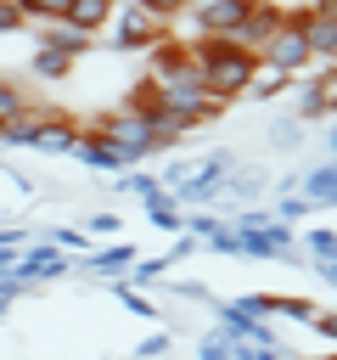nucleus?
<instances>
[{
    "label": "nucleus",
    "instance_id": "obj_25",
    "mask_svg": "<svg viewBox=\"0 0 337 360\" xmlns=\"http://www.w3.org/2000/svg\"><path fill=\"white\" fill-rule=\"evenodd\" d=\"M163 349H168V332H152V338L135 349V360H146V354H163Z\"/></svg>",
    "mask_w": 337,
    "mask_h": 360
},
{
    "label": "nucleus",
    "instance_id": "obj_8",
    "mask_svg": "<svg viewBox=\"0 0 337 360\" xmlns=\"http://www.w3.org/2000/svg\"><path fill=\"white\" fill-rule=\"evenodd\" d=\"M146 79H168V73H180V68H191V45L185 39H174V34H163L152 51H146Z\"/></svg>",
    "mask_w": 337,
    "mask_h": 360
},
{
    "label": "nucleus",
    "instance_id": "obj_1",
    "mask_svg": "<svg viewBox=\"0 0 337 360\" xmlns=\"http://www.w3.org/2000/svg\"><path fill=\"white\" fill-rule=\"evenodd\" d=\"M191 62H197L208 96H219V101L247 96L253 79H258V56L247 45H236V39H191Z\"/></svg>",
    "mask_w": 337,
    "mask_h": 360
},
{
    "label": "nucleus",
    "instance_id": "obj_21",
    "mask_svg": "<svg viewBox=\"0 0 337 360\" xmlns=\"http://www.w3.org/2000/svg\"><path fill=\"white\" fill-rule=\"evenodd\" d=\"M281 84H286L281 73H264V68H258V79H253V90H247V96H253V101H270V96L281 90Z\"/></svg>",
    "mask_w": 337,
    "mask_h": 360
},
{
    "label": "nucleus",
    "instance_id": "obj_16",
    "mask_svg": "<svg viewBox=\"0 0 337 360\" xmlns=\"http://www.w3.org/2000/svg\"><path fill=\"white\" fill-rule=\"evenodd\" d=\"M124 264H135V248H107V253H90V264L84 270H101V276H112V270H124Z\"/></svg>",
    "mask_w": 337,
    "mask_h": 360
},
{
    "label": "nucleus",
    "instance_id": "obj_18",
    "mask_svg": "<svg viewBox=\"0 0 337 360\" xmlns=\"http://www.w3.org/2000/svg\"><path fill=\"white\" fill-rule=\"evenodd\" d=\"M303 248H309L320 264H331V259H337V231H320V225H315V231L303 236Z\"/></svg>",
    "mask_w": 337,
    "mask_h": 360
},
{
    "label": "nucleus",
    "instance_id": "obj_3",
    "mask_svg": "<svg viewBox=\"0 0 337 360\" xmlns=\"http://www.w3.org/2000/svg\"><path fill=\"white\" fill-rule=\"evenodd\" d=\"M247 11H253V0H191L185 28H191V39H236Z\"/></svg>",
    "mask_w": 337,
    "mask_h": 360
},
{
    "label": "nucleus",
    "instance_id": "obj_31",
    "mask_svg": "<svg viewBox=\"0 0 337 360\" xmlns=\"http://www.w3.org/2000/svg\"><path fill=\"white\" fill-rule=\"evenodd\" d=\"M0 135H6V124H0Z\"/></svg>",
    "mask_w": 337,
    "mask_h": 360
},
{
    "label": "nucleus",
    "instance_id": "obj_23",
    "mask_svg": "<svg viewBox=\"0 0 337 360\" xmlns=\"http://www.w3.org/2000/svg\"><path fill=\"white\" fill-rule=\"evenodd\" d=\"M163 264H168V259H140V264H135V281H157Z\"/></svg>",
    "mask_w": 337,
    "mask_h": 360
},
{
    "label": "nucleus",
    "instance_id": "obj_26",
    "mask_svg": "<svg viewBox=\"0 0 337 360\" xmlns=\"http://www.w3.org/2000/svg\"><path fill=\"white\" fill-rule=\"evenodd\" d=\"M11 28H22V17H17L11 0H0V34H11Z\"/></svg>",
    "mask_w": 337,
    "mask_h": 360
},
{
    "label": "nucleus",
    "instance_id": "obj_4",
    "mask_svg": "<svg viewBox=\"0 0 337 360\" xmlns=\"http://www.w3.org/2000/svg\"><path fill=\"white\" fill-rule=\"evenodd\" d=\"M90 135H101V141H112V152L124 158V163H135V158H146L157 141H152V124H146V112H107V118H95V129Z\"/></svg>",
    "mask_w": 337,
    "mask_h": 360
},
{
    "label": "nucleus",
    "instance_id": "obj_22",
    "mask_svg": "<svg viewBox=\"0 0 337 360\" xmlns=\"http://www.w3.org/2000/svg\"><path fill=\"white\" fill-rule=\"evenodd\" d=\"M197 354H202V360H230V338H225V332H208Z\"/></svg>",
    "mask_w": 337,
    "mask_h": 360
},
{
    "label": "nucleus",
    "instance_id": "obj_29",
    "mask_svg": "<svg viewBox=\"0 0 337 360\" xmlns=\"http://www.w3.org/2000/svg\"><path fill=\"white\" fill-rule=\"evenodd\" d=\"M90 231H95V236H112V231H118V219H112V214H95V219H90Z\"/></svg>",
    "mask_w": 337,
    "mask_h": 360
},
{
    "label": "nucleus",
    "instance_id": "obj_9",
    "mask_svg": "<svg viewBox=\"0 0 337 360\" xmlns=\"http://www.w3.org/2000/svg\"><path fill=\"white\" fill-rule=\"evenodd\" d=\"M146 124H152V141L157 146H174V141H185L202 118H191V112H174V107H152L146 112Z\"/></svg>",
    "mask_w": 337,
    "mask_h": 360
},
{
    "label": "nucleus",
    "instance_id": "obj_7",
    "mask_svg": "<svg viewBox=\"0 0 337 360\" xmlns=\"http://www.w3.org/2000/svg\"><path fill=\"white\" fill-rule=\"evenodd\" d=\"M303 34H309V56H315V62H326V68H337V17H331L326 6H315V11H309Z\"/></svg>",
    "mask_w": 337,
    "mask_h": 360
},
{
    "label": "nucleus",
    "instance_id": "obj_5",
    "mask_svg": "<svg viewBox=\"0 0 337 360\" xmlns=\"http://www.w3.org/2000/svg\"><path fill=\"white\" fill-rule=\"evenodd\" d=\"M163 34H168V28H163L157 17H146L135 0H124V6L112 11V45H118V51H152Z\"/></svg>",
    "mask_w": 337,
    "mask_h": 360
},
{
    "label": "nucleus",
    "instance_id": "obj_14",
    "mask_svg": "<svg viewBox=\"0 0 337 360\" xmlns=\"http://www.w3.org/2000/svg\"><path fill=\"white\" fill-rule=\"evenodd\" d=\"M34 73H39V79H67V73H73V56L56 51V45H45V51H34Z\"/></svg>",
    "mask_w": 337,
    "mask_h": 360
},
{
    "label": "nucleus",
    "instance_id": "obj_12",
    "mask_svg": "<svg viewBox=\"0 0 337 360\" xmlns=\"http://www.w3.org/2000/svg\"><path fill=\"white\" fill-rule=\"evenodd\" d=\"M303 202H309V208H315V202H337V158L303 174Z\"/></svg>",
    "mask_w": 337,
    "mask_h": 360
},
{
    "label": "nucleus",
    "instance_id": "obj_11",
    "mask_svg": "<svg viewBox=\"0 0 337 360\" xmlns=\"http://www.w3.org/2000/svg\"><path fill=\"white\" fill-rule=\"evenodd\" d=\"M22 22H39V28H62L67 22V6L73 0H11Z\"/></svg>",
    "mask_w": 337,
    "mask_h": 360
},
{
    "label": "nucleus",
    "instance_id": "obj_2",
    "mask_svg": "<svg viewBox=\"0 0 337 360\" xmlns=\"http://www.w3.org/2000/svg\"><path fill=\"white\" fill-rule=\"evenodd\" d=\"M309 11L315 6H298V11H286V22L264 39V51H258V68L264 73H281V79H292V73H303L315 56H309V34H303V22H309Z\"/></svg>",
    "mask_w": 337,
    "mask_h": 360
},
{
    "label": "nucleus",
    "instance_id": "obj_13",
    "mask_svg": "<svg viewBox=\"0 0 337 360\" xmlns=\"http://www.w3.org/2000/svg\"><path fill=\"white\" fill-rule=\"evenodd\" d=\"M73 152H79L90 169H124V158L112 152V141H101V135H90V129L79 135V146H73Z\"/></svg>",
    "mask_w": 337,
    "mask_h": 360
},
{
    "label": "nucleus",
    "instance_id": "obj_19",
    "mask_svg": "<svg viewBox=\"0 0 337 360\" xmlns=\"http://www.w3.org/2000/svg\"><path fill=\"white\" fill-rule=\"evenodd\" d=\"M135 6H140V11H146V17H157V22H163V28H168V22H174V17H185V6H191V0H135Z\"/></svg>",
    "mask_w": 337,
    "mask_h": 360
},
{
    "label": "nucleus",
    "instance_id": "obj_27",
    "mask_svg": "<svg viewBox=\"0 0 337 360\" xmlns=\"http://www.w3.org/2000/svg\"><path fill=\"white\" fill-rule=\"evenodd\" d=\"M309 326H315V332H326V338H331V343H337V309H331V315H315V321H309Z\"/></svg>",
    "mask_w": 337,
    "mask_h": 360
},
{
    "label": "nucleus",
    "instance_id": "obj_10",
    "mask_svg": "<svg viewBox=\"0 0 337 360\" xmlns=\"http://www.w3.org/2000/svg\"><path fill=\"white\" fill-rule=\"evenodd\" d=\"M62 270H67V259H62L56 248H34V253H22V259H17L11 281H56Z\"/></svg>",
    "mask_w": 337,
    "mask_h": 360
},
{
    "label": "nucleus",
    "instance_id": "obj_20",
    "mask_svg": "<svg viewBox=\"0 0 337 360\" xmlns=\"http://www.w3.org/2000/svg\"><path fill=\"white\" fill-rule=\"evenodd\" d=\"M146 214H152L157 225H174V197H168V191H152V197H146Z\"/></svg>",
    "mask_w": 337,
    "mask_h": 360
},
{
    "label": "nucleus",
    "instance_id": "obj_17",
    "mask_svg": "<svg viewBox=\"0 0 337 360\" xmlns=\"http://www.w3.org/2000/svg\"><path fill=\"white\" fill-rule=\"evenodd\" d=\"M28 112V96L11 84V79H0V124H11V118H22Z\"/></svg>",
    "mask_w": 337,
    "mask_h": 360
},
{
    "label": "nucleus",
    "instance_id": "obj_28",
    "mask_svg": "<svg viewBox=\"0 0 337 360\" xmlns=\"http://www.w3.org/2000/svg\"><path fill=\"white\" fill-rule=\"evenodd\" d=\"M298 214H309V202H303V197H286V202H281V219H298Z\"/></svg>",
    "mask_w": 337,
    "mask_h": 360
},
{
    "label": "nucleus",
    "instance_id": "obj_24",
    "mask_svg": "<svg viewBox=\"0 0 337 360\" xmlns=\"http://www.w3.org/2000/svg\"><path fill=\"white\" fill-rule=\"evenodd\" d=\"M118 298H124V304H129V309H135V315H157V309H152V304H146V298H140V292H135V287H118Z\"/></svg>",
    "mask_w": 337,
    "mask_h": 360
},
{
    "label": "nucleus",
    "instance_id": "obj_6",
    "mask_svg": "<svg viewBox=\"0 0 337 360\" xmlns=\"http://www.w3.org/2000/svg\"><path fill=\"white\" fill-rule=\"evenodd\" d=\"M281 22H286V11H281L275 0H253V11H247V22H242L236 45H247V51L258 56V51H264V39H270V34L281 28Z\"/></svg>",
    "mask_w": 337,
    "mask_h": 360
},
{
    "label": "nucleus",
    "instance_id": "obj_32",
    "mask_svg": "<svg viewBox=\"0 0 337 360\" xmlns=\"http://www.w3.org/2000/svg\"><path fill=\"white\" fill-rule=\"evenodd\" d=\"M326 360H337V354H326Z\"/></svg>",
    "mask_w": 337,
    "mask_h": 360
},
{
    "label": "nucleus",
    "instance_id": "obj_30",
    "mask_svg": "<svg viewBox=\"0 0 337 360\" xmlns=\"http://www.w3.org/2000/svg\"><path fill=\"white\" fill-rule=\"evenodd\" d=\"M320 84H326V96L337 101V68H326V79H320Z\"/></svg>",
    "mask_w": 337,
    "mask_h": 360
},
{
    "label": "nucleus",
    "instance_id": "obj_15",
    "mask_svg": "<svg viewBox=\"0 0 337 360\" xmlns=\"http://www.w3.org/2000/svg\"><path fill=\"white\" fill-rule=\"evenodd\" d=\"M298 112H303V118H326V112H331V96H326V84H320V79H315V84H303Z\"/></svg>",
    "mask_w": 337,
    "mask_h": 360
}]
</instances>
